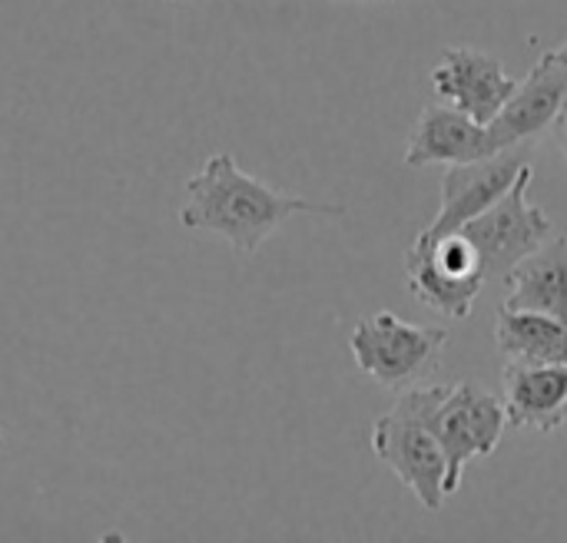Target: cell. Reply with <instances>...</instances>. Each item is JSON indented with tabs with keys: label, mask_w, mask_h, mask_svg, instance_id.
I'll return each mask as SVG.
<instances>
[{
	"label": "cell",
	"mask_w": 567,
	"mask_h": 543,
	"mask_svg": "<svg viewBox=\"0 0 567 543\" xmlns=\"http://www.w3.org/2000/svg\"><path fill=\"white\" fill-rule=\"evenodd\" d=\"M292 216H346V206L309 202L302 196L282 192L249 176L229 153H216L186 179L179 226L189 232H213L239 255H256L259 246Z\"/></svg>",
	"instance_id": "obj_1"
},
{
	"label": "cell",
	"mask_w": 567,
	"mask_h": 543,
	"mask_svg": "<svg viewBox=\"0 0 567 543\" xmlns=\"http://www.w3.org/2000/svg\"><path fill=\"white\" fill-rule=\"evenodd\" d=\"M372 451L395 478L415 494V501L439 514L445 504V451L429 425V385L399 391L395 405L372 425Z\"/></svg>",
	"instance_id": "obj_2"
},
{
	"label": "cell",
	"mask_w": 567,
	"mask_h": 543,
	"mask_svg": "<svg viewBox=\"0 0 567 543\" xmlns=\"http://www.w3.org/2000/svg\"><path fill=\"white\" fill-rule=\"evenodd\" d=\"M429 425L445 451V494H458L465 468L492 458L508 431L505 401L478 382L429 385Z\"/></svg>",
	"instance_id": "obj_3"
},
{
	"label": "cell",
	"mask_w": 567,
	"mask_h": 543,
	"mask_svg": "<svg viewBox=\"0 0 567 543\" xmlns=\"http://www.w3.org/2000/svg\"><path fill=\"white\" fill-rule=\"evenodd\" d=\"M449 345V328L415 325L395 312H375L355 322L349 348L355 368L382 388L405 391L422 385L442 362Z\"/></svg>",
	"instance_id": "obj_4"
},
{
	"label": "cell",
	"mask_w": 567,
	"mask_h": 543,
	"mask_svg": "<svg viewBox=\"0 0 567 543\" xmlns=\"http://www.w3.org/2000/svg\"><path fill=\"white\" fill-rule=\"evenodd\" d=\"M409 292L445 319H468L488 285L482 259L462 229H422L405 252Z\"/></svg>",
	"instance_id": "obj_5"
},
{
	"label": "cell",
	"mask_w": 567,
	"mask_h": 543,
	"mask_svg": "<svg viewBox=\"0 0 567 543\" xmlns=\"http://www.w3.org/2000/svg\"><path fill=\"white\" fill-rule=\"evenodd\" d=\"M535 179L532 163L522 169L518 182L482 216H475L472 222L462 226V232L468 236V242L475 246L478 259H482V272L488 282H505L508 272L532 255L535 249H542L551 236H555V222L551 216L528 202V186Z\"/></svg>",
	"instance_id": "obj_6"
},
{
	"label": "cell",
	"mask_w": 567,
	"mask_h": 543,
	"mask_svg": "<svg viewBox=\"0 0 567 543\" xmlns=\"http://www.w3.org/2000/svg\"><path fill=\"white\" fill-rule=\"evenodd\" d=\"M515 86L518 83L508 76L505 63L495 53L475 46H445L439 63L432 66L435 96L478 123H492Z\"/></svg>",
	"instance_id": "obj_7"
},
{
	"label": "cell",
	"mask_w": 567,
	"mask_h": 543,
	"mask_svg": "<svg viewBox=\"0 0 567 543\" xmlns=\"http://www.w3.org/2000/svg\"><path fill=\"white\" fill-rule=\"evenodd\" d=\"M525 146L518 149H502L488 159H475V163H455L445 166L442 173V206L432 219V232H452L462 229L465 222H472L475 216H482L485 209H492L522 176V169L528 166Z\"/></svg>",
	"instance_id": "obj_8"
},
{
	"label": "cell",
	"mask_w": 567,
	"mask_h": 543,
	"mask_svg": "<svg viewBox=\"0 0 567 543\" xmlns=\"http://www.w3.org/2000/svg\"><path fill=\"white\" fill-rule=\"evenodd\" d=\"M495 153H502V143L492 123H478L449 103H432L422 109L415 129L409 133L405 166L412 169L455 166V163L488 159Z\"/></svg>",
	"instance_id": "obj_9"
},
{
	"label": "cell",
	"mask_w": 567,
	"mask_h": 543,
	"mask_svg": "<svg viewBox=\"0 0 567 543\" xmlns=\"http://www.w3.org/2000/svg\"><path fill=\"white\" fill-rule=\"evenodd\" d=\"M567 100V70L555 60L551 50L542 53V60L532 66V73L515 86L502 113L492 119V129L502 143V149L532 146L545 129H551L561 103Z\"/></svg>",
	"instance_id": "obj_10"
},
{
	"label": "cell",
	"mask_w": 567,
	"mask_h": 543,
	"mask_svg": "<svg viewBox=\"0 0 567 543\" xmlns=\"http://www.w3.org/2000/svg\"><path fill=\"white\" fill-rule=\"evenodd\" d=\"M502 388L508 428L555 435L567 421V365L505 362Z\"/></svg>",
	"instance_id": "obj_11"
},
{
	"label": "cell",
	"mask_w": 567,
	"mask_h": 543,
	"mask_svg": "<svg viewBox=\"0 0 567 543\" xmlns=\"http://www.w3.org/2000/svg\"><path fill=\"white\" fill-rule=\"evenodd\" d=\"M505 309L542 312L567 322V236H551L542 249L525 255L505 279Z\"/></svg>",
	"instance_id": "obj_12"
},
{
	"label": "cell",
	"mask_w": 567,
	"mask_h": 543,
	"mask_svg": "<svg viewBox=\"0 0 567 543\" xmlns=\"http://www.w3.org/2000/svg\"><path fill=\"white\" fill-rule=\"evenodd\" d=\"M495 338L508 362L525 365H567V322L542 312L498 309Z\"/></svg>",
	"instance_id": "obj_13"
},
{
	"label": "cell",
	"mask_w": 567,
	"mask_h": 543,
	"mask_svg": "<svg viewBox=\"0 0 567 543\" xmlns=\"http://www.w3.org/2000/svg\"><path fill=\"white\" fill-rule=\"evenodd\" d=\"M551 133H555V143H558V149H561V156H565L567 163V100L561 103V109H558V116L551 123Z\"/></svg>",
	"instance_id": "obj_14"
},
{
	"label": "cell",
	"mask_w": 567,
	"mask_h": 543,
	"mask_svg": "<svg viewBox=\"0 0 567 543\" xmlns=\"http://www.w3.org/2000/svg\"><path fill=\"white\" fill-rule=\"evenodd\" d=\"M551 53H555V60H558V63L567 70V40H565V46H558V50H551Z\"/></svg>",
	"instance_id": "obj_15"
},
{
	"label": "cell",
	"mask_w": 567,
	"mask_h": 543,
	"mask_svg": "<svg viewBox=\"0 0 567 543\" xmlns=\"http://www.w3.org/2000/svg\"><path fill=\"white\" fill-rule=\"evenodd\" d=\"M166 3H179V0H166Z\"/></svg>",
	"instance_id": "obj_16"
}]
</instances>
